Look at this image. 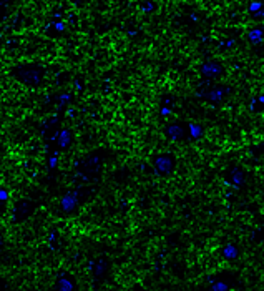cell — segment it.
<instances>
[{
  "instance_id": "obj_1",
  "label": "cell",
  "mask_w": 264,
  "mask_h": 291,
  "mask_svg": "<svg viewBox=\"0 0 264 291\" xmlns=\"http://www.w3.org/2000/svg\"><path fill=\"white\" fill-rule=\"evenodd\" d=\"M103 165H105V151L102 148L93 150L85 155L83 158H80V161H77L78 175L87 181H93L100 178Z\"/></svg>"
},
{
  "instance_id": "obj_2",
  "label": "cell",
  "mask_w": 264,
  "mask_h": 291,
  "mask_svg": "<svg viewBox=\"0 0 264 291\" xmlns=\"http://www.w3.org/2000/svg\"><path fill=\"white\" fill-rule=\"evenodd\" d=\"M10 73L18 82L25 83V85L35 87L42 83L45 77V68L42 65H37V63H25V65H15Z\"/></svg>"
},
{
  "instance_id": "obj_3",
  "label": "cell",
  "mask_w": 264,
  "mask_h": 291,
  "mask_svg": "<svg viewBox=\"0 0 264 291\" xmlns=\"http://www.w3.org/2000/svg\"><path fill=\"white\" fill-rule=\"evenodd\" d=\"M153 168H154V175L168 176L176 168V158H174L173 153H159L158 156H154Z\"/></svg>"
},
{
  "instance_id": "obj_4",
  "label": "cell",
  "mask_w": 264,
  "mask_h": 291,
  "mask_svg": "<svg viewBox=\"0 0 264 291\" xmlns=\"http://www.w3.org/2000/svg\"><path fill=\"white\" fill-rule=\"evenodd\" d=\"M85 196H82V190H70L67 193L63 195L62 198V211L65 215H75L77 213V210L80 208V205H82Z\"/></svg>"
},
{
  "instance_id": "obj_5",
  "label": "cell",
  "mask_w": 264,
  "mask_h": 291,
  "mask_svg": "<svg viewBox=\"0 0 264 291\" xmlns=\"http://www.w3.org/2000/svg\"><path fill=\"white\" fill-rule=\"evenodd\" d=\"M33 211H35V203L32 200H20L12 208V221L13 223H22V221L28 220L32 216Z\"/></svg>"
},
{
  "instance_id": "obj_6",
  "label": "cell",
  "mask_w": 264,
  "mask_h": 291,
  "mask_svg": "<svg viewBox=\"0 0 264 291\" xmlns=\"http://www.w3.org/2000/svg\"><path fill=\"white\" fill-rule=\"evenodd\" d=\"M62 132L60 130V120L58 117H50L47 120L42 122V125H40V137L43 138V140H57L58 138V133Z\"/></svg>"
},
{
  "instance_id": "obj_7",
  "label": "cell",
  "mask_w": 264,
  "mask_h": 291,
  "mask_svg": "<svg viewBox=\"0 0 264 291\" xmlns=\"http://www.w3.org/2000/svg\"><path fill=\"white\" fill-rule=\"evenodd\" d=\"M88 270H90V273L95 276V280L103 281V278L110 271V260L107 258V256H100V258H97V260H92L90 261Z\"/></svg>"
},
{
  "instance_id": "obj_8",
  "label": "cell",
  "mask_w": 264,
  "mask_h": 291,
  "mask_svg": "<svg viewBox=\"0 0 264 291\" xmlns=\"http://www.w3.org/2000/svg\"><path fill=\"white\" fill-rule=\"evenodd\" d=\"M223 72H224V67L218 60H208L199 67V73L203 75V78H211V80L219 78L223 75Z\"/></svg>"
},
{
  "instance_id": "obj_9",
  "label": "cell",
  "mask_w": 264,
  "mask_h": 291,
  "mask_svg": "<svg viewBox=\"0 0 264 291\" xmlns=\"http://www.w3.org/2000/svg\"><path fill=\"white\" fill-rule=\"evenodd\" d=\"M233 93V88L229 85H214L211 88V92L208 93L206 100L209 103H214V105H218V103H221L224 98H228V95H231Z\"/></svg>"
},
{
  "instance_id": "obj_10",
  "label": "cell",
  "mask_w": 264,
  "mask_h": 291,
  "mask_svg": "<svg viewBox=\"0 0 264 291\" xmlns=\"http://www.w3.org/2000/svg\"><path fill=\"white\" fill-rule=\"evenodd\" d=\"M163 133H164V137L171 142H181V140H184V137L188 135V132L184 130V127L179 125V123H171V125L164 127Z\"/></svg>"
},
{
  "instance_id": "obj_11",
  "label": "cell",
  "mask_w": 264,
  "mask_h": 291,
  "mask_svg": "<svg viewBox=\"0 0 264 291\" xmlns=\"http://www.w3.org/2000/svg\"><path fill=\"white\" fill-rule=\"evenodd\" d=\"M226 180L234 186V188H238V186H243L244 181H246V173H244L243 168H239V166H231L226 173Z\"/></svg>"
},
{
  "instance_id": "obj_12",
  "label": "cell",
  "mask_w": 264,
  "mask_h": 291,
  "mask_svg": "<svg viewBox=\"0 0 264 291\" xmlns=\"http://www.w3.org/2000/svg\"><path fill=\"white\" fill-rule=\"evenodd\" d=\"M55 288L60 290V291H73L77 290V285H75V280L72 278L70 275L67 273H62L57 278V285H55Z\"/></svg>"
},
{
  "instance_id": "obj_13",
  "label": "cell",
  "mask_w": 264,
  "mask_h": 291,
  "mask_svg": "<svg viewBox=\"0 0 264 291\" xmlns=\"http://www.w3.org/2000/svg\"><path fill=\"white\" fill-rule=\"evenodd\" d=\"M214 87V83L211 78H204V80H201L198 83L196 90H194V95H196V98H203V100H206L208 93L211 92V88Z\"/></svg>"
},
{
  "instance_id": "obj_14",
  "label": "cell",
  "mask_w": 264,
  "mask_h": 291,
  "mask_svg": "<svg viewBox=\"0 0 264 291\" xmlns=\"http://www.w3.org/2000/svg\"><path fill=\"white\" fill-rule=\"evenodd\" d=\"M70 143H72V132L68 130V128H65V130H62L58 133V138H57V145L58 148H68Z\"/></svg>"
},
{
  "instance_id": "obj_15",
  "label": "cell",
  "mask_w": 264,
  "mask_h": 291,
  "mask_svg": "<svg viewBox=\"0 0 264 291\" xmlns=\"http://www.w3.org/2000/svg\"><path fill=\"white\" fill-rule=\"evenodd\" d=\"M188 133H189V137H191V138L198 140V138H201L204 135V128L201 125H198V123H189V125H188Z\"/></svg>"
},
{
  "instance_id": "obj_16",
  "label": "cell",
  "mask_w": 264,
  "mask_h": 291,
  "mask_svg": "<svg viewBox=\"0 0 264 291\" xmlns=\"http://www.w3.org/2000/svg\"><path fill=\"white\" fill-rule=\"evenodd\" d=\"M238 255H239V250L236 248L234 245H226L224 246V250H223V256L226 260H234V258H238Z\"/></svg>"
},
{
  "instance_id": "obj_17",
  "label": "cell",
  "mask_w": 264,
  "mask_h": 291,
  "mask_svg": "<svg viewBox=\"0 0 264 291\" xmlns=\"http://www.w3.org/2000/svg\"><path fill=\"white\" fill-rule=\"evenodd\" d=\"M209 288H211L213 291H226L231 288V285H228L224 280H213L211 285H209Z\"/></svg>"
},
{
  "instance_id": "obj_18",
  "label": "cell",
  "mask_w": 264,
  "mask_h": 291,
  "mask_svg": "<svg viewBox=\"0 0 264 291\" xmlns=\"http://www.w3.org/2000/svg\"><path fill=\"white\" fill-rule=\"evenodd\" d=\"M249 40H251L253 43H258L263 40V30H259V28H256V30L249 32Z\"/></svg>"
},
{
  "instance_id": "obj_19",
  "label": "cell",
  "mask_w": 264,
  "mask_h": 291,
  "mask_svg": "<svg viewBox=\"0 0 264 291\" xmlns=\"http://www.w3.org/2000/svg\"><path fill=\"white\" fill-rule=\"evenodd\" d=\"M5 201H7V191H5V188H2V208L5 206Z\"/></svg>"
}]
</instances>
